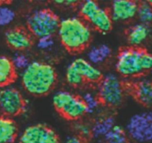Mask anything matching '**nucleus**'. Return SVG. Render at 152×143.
<instances>
[{"mask_svg": "<svg viewBox=\"0 0 152 143\" xmlns=\"http://www.w3.org/2000/svg\"><path fill=\"white\" fill-rule=\"evenodd\" d=\"M57 74L53 66L41 61H32L21 75L25 91L34 96L48 94L54 88Z\"/></svg>", "mask_w": 152, "mask_h": 143, "instance_id": "1", "label": "nucleus"}, {"mask_svg": "<svg viewBox=\"0 0 152 143\" xmlns=\"http://www.w3.org/2000/svg\"><path fill=\"white\" fill-rule=\"evenodd\" d=\"M57 34L62 46L71 53L83 52L92 38L90 25L79 17L61 20Z\"/></svg>", "mask_w": 152, "mask_h": 143, "instance_id": "2", "label": "nucleus"}, {"mask_svg": "<svg viewBox=\"0 0 152 143\" xmlns=\"http://www.w3.org/2000/svg\"><path fill=\"white\" fill-rule=\"evenodd\" d=\"M116 69L127 77H139L152 70V54L140 47L122 49L116 61Z\"/></svg>", "mask_w": 152, "mask_h": 143, "instance_id": "3", "label": "nucleus"}, {"mask_svg": "<svg viewBox=\"0 0 152 143\" xmlns=\"http://www.w3.org/2000/svg\"><path fill=\"white\" fill-rule=\"evenodd\" d=\"M61 20L56 13L48 8L36 10L27 18V28L34 37L53 36L59 30Z\"/></svg>", "mask_w": 152, "mask_h": 143, "instance_id": "4", "label": "nucleus"}, {"mask_svg": "<svg viewBox=\"0 0 152 143\" xmlns=\"http://www.w3.org/2000/svg\"><path fill=\"white\" fill-rule=\"evenodd\" d=\"M65 77L70 85L79 86L86 83H99L103 75L96 66L88 60L79 57L68 65Z\"/></svg>", "mask_w": 152, "mask_h": 143, "instance_id": "5", "label": "nucleus"}, {"mask_svg": "<svg viewBox=\"0 0 152 143\" xmlns=\"http://www.w3.org/2000/svg\"><path fill=\"white\" fill-rule=\"evenodd\" d=\"M52 101L58 113L68 120L77 121L87 113L82 97L68 91H58Z\"/></svg>", "mask_w": 152, "mask_h": 143, "instance_id": "6", "label": "nucleus"}, {"mask_svg": "<svg viewBox=\"0 0 152 143\" xmlns=\"http://www.w3.org/2000/svg\"><path fill=\"white\" fill-rule=\"evenodd\" d=\"M80 13L88 24L102 34H107L112 29L113 19L110 11L100 7L96 1H83L80 7Z\"/></svg>", "mask_w": 152, "mask_h": 143, "instance_id": "7", "label": "nucleus"}, {"mask_svg": "<svg viewBox=\"0 0 152 143\" xmlns=\"http://www.w3.org/2000/svg\"><path fill=\"white\" fill-rule=\"evenodd\" d=\"M125 86L123 82L113 73L104 75L99 83L98 98L102 104L108 107H117L123 101Z\"/></svg>", "mask_w": 152, "mask_h": 143, "instance_id": "8", "label": "nucleus"}, {"mask_svg": "<svg viewBox=\"0 0 152 143\" xmlns=\"http://www.w3.org/2000/svg\"><path fill=\"white\" fill-rule=\"evenodd\" d=\"M126 132L137 142H152V112H142L132 116L128 122Z\"/></svg>", "mask_w": 152, "mask_h": 143, "instance_id": "9", "label": "nucleus"}, {"mask_svg": "<svg viewBox=\"0 0 152 143\" xmlns=\"http://www.w3.org/2000/svg\"><path fill=\"white\" fill-rule=\"evenodd\" d=\"M27 102L20 91L13 86L0 89V112L13 118L22 114L26 110Z\"/></svg>", "mask_w": 152, "mask_h": 143, "instance_id": "10", "label": "nucleus"}, {"mask_svg": "<svg viewBox=\"0 0 152 143\" xmlns=\"http://www.w3.org/2000/svg\"><path fill=\"white\" fill-rule=\"evenodd\" d=\"M18 143H60L57 134L43 124L31 125L24 130Z\"/></svg>", "mask_w": 152, "mask_h": 143, "instance_id": "11", "label": "nucleus"}, {"mask_svg": "<svg viewBox=\"0 0 152 143\" xmlns=\"http://www.w3.org/2000/svg\"><path fill=\"white\" fill-rule=\"evenodd\" d=\"M4 39L9 47L18 52L28 49L33 44V35L28 28L22 26L9 28L4 34Z\"/></svg>", "mask_w": 152, "mask_h": 143, "instance_id": "12", "label": "nucleus"}, {"mask_svg": "<svg viewBox=\"0 0 152 143\" xmlns=\"http://www.w3.org/2000/svg\"><path fill=\"white\" fill-rule=\"evenodd\" d=\"M139 3L131 0L113 1L110 13L113 21H126L137 15Z\"/></svg>", "mask_w": 152, "mask_h": 143, "instance_id": "13", "label": "nucleus"}, {"mask_svg": "<svg viewBox=\"0 0 152 143\" xmlns=\"http://www.w3.org/2000/svg\"><path fill=\"white\" fill-rule=\"evenodd\" d=\"M129 90L135 99L144 106H152V80L140 79L129 86Z\"/></svg>", "mask_w": 152, "mask_h": 143, "instance_id": "14", "label": "nucleus"}, {"mask_svg": "<svg viewBox=\"0 0 152 143\" xmlns=\"http://www.w3.org/2000/svg\"><path fill=\"white\" fill-rule=\"evenodd\" d=\"M17 70L13 66L12 59L0 55V89L7 87L16 80Z\"/></svg>", "mask_w": 152, "mask_h": 143, "instance_id": "15", "label": "nucleus"}, {"mask_svg": "<svg viewBox=\"0 0 152 143\" xmlns=\"http://www.w3.org/2000/svg\"><path fill=\"white\" fill-rule=\"evenodd\" d=\"M18 136V128L12 118L0 115V143H14Z\"/></svg>", "mask_w": 152, "mask_h": 143, "instance_id": "16", "label": "nucleus"}, {"mask_svg": "<svg viewBox=\"0 0 152 143\" xmlns=\"http://www.w3.org/2000/svg\"><path fill=\"white\" fill-rule=\"evenodd\" d=\"M150 31L148 25L141 22L131 27L127 31V39L131 46L140 47L149 37Z\"/></svg>", "mask_w": 152, "mask_h": 143, "instance_id": "17", "label": "nucleus"}, {"mask_svg": "<svg viewBox=\"0 0 152 143\" xmlns=\"http://www.w3.org/2000/svg\"><path fill=\"white\" fill-rule=\"evenodd\" d=\"M111 55V49L106 44L94 46L88 52V60L93 65H99L105 62Z\"/></svg>", "mask_w": 152, "mask_h": 143, "instance_id": "18", "label": "nucleus"}, {"mask_svg": "<svg viewBox=\"0 0 152 143\" xmlns=\"http://www.w3.org/2000/svg\"><path fill=\"white\" fill-rule=\"evenodd\" d=\"M115 125V119L112 116L100 118L91 127L92 136L96 139L104 138Z\"/></svg>", "mask_w": 152, "mask_h": 143, "instance_id": "19", "label": "nucleus"}, {"mask_svg": "<svg viewBox=\"0 0 152 143\" xmlns=\"http://www.w3.org/2000/svg\"><path fill=\"white\" fill-rule=\"evenodd\" d=\"M103 139L105 143H128L127 132L120 125H115Z\"/></svg>", "mask_w": 152, "mask_h": 143, "instance_id": "20", "label": "nucleus"}, {"mask_svg": "<svg viewBox=\"0 0 152 143\" xmlns=\"http://www.w3.org/2000/svg\"><path fill=\"white\" fill-rule=\"evenodd\" d=\"M137 16L141 23L149 25L152 22V6L148 1L139 3Z\"/></svg>", "mask_w": 152, "mask_h": 143, "instance_id": "21", "label": "nucleus"}, {"mask_svg": "<svg viewBox=\"0 0 152 143\" xmlns=\"http://www.w3.org/2000/svg\"><path fill=\"white\" fill-rule=\"evenodd\" d=\"M84 104L86 105V110L88 114H93L99 108V104H101L97 95L90 92H87L83 94L82 96Z\"/></svg>", "mask_w": 152, "mask_h": 143, "instance_id": "22", "label": "nucleus"}, {"mask_svg": "<svg viewBox=\"0 0 152 143\" xmlns=\"http://www.w3.org/2000/svg\"><path fill=\"white\" fill-rule=\"evenodd\" d=\"M16 13L7 4L0 5V27L7 26L14 21Z\"/></svg>", "mask_w": 152, "mask_h": 143, "instance_id": "23", "label": "nucleus"}, {"mask_svg": "<svg viewBox=\"0 0 152 143\" xmlns=\"http://www.w3.org/2000/svg\"><path fill=\"white\" fill-rule=\"evenodd\" d=\"M12 62L16 70L23 72L31 64V61L28 56L22 53H16L12 58Z\"/></svg>", "mask_w": 152, "mask_h": 143, "instance_id": "24", "label": "nucleus"}, {"mask_svg": "<svg viewBox=\"0 0 152 143\" xmlns=\"http://www.w3.org/2000/svg\"><path fill=\"white\" fill-rule=\"evenodd\" d=\"M74 129L77 133V136L86 141H88L91 137H93L91 127L88 125L87 124L83 122H77L74 125Z\"/></svg>", "mask_w": 152, "mask_h": 143, "instance_id": "25", "label": "nucleus"}, {"mask_svg": "<svg viewBox=\"0 0 152 143\" xmlns=\"http://www.w3.org/2000/svg\"><path fill=\"white\" fill-rule=\"evenodd\" d=\"M55 44V40L53 36H45V37L38 38L37 46L40 50L48 51L51 49Z\"/></svg>", "mask_w": 152, "mask_h": 143, "instance_id": "26", "label": "nucleus"}, {"mask_svg": "<svg viewBox=\"0 0 152 143\" xmlns=\"http://www.w3.org/2000/svg\"><path fill=\"white\" fill-rule=\"evenodd\" d=\"M65 143H88V141L80 138L78 136H73L68 137L66 139Z\"/></svg>", "mask_w": 152, "mask_h": 143, "instance_id": "27", "label": "nucleus"}, {"mask_svg": "<svg viewBox=\"0 0 152 143\" xmlns=\"http://www.w3.org/2000/svg\"><path fill=\"white\" fill-rule=\"evenodd\" d=\"M56 4L61 6H65V7H71L75 4H77V1H74V0H62V1H55Z\"/></svg>", "mask_w": 152, "mask_h": 143, "instance_id": "28", "label": "nucleus"}, {"mask_svg": "<svg viewBox=\"0 0 152 143\" xmlns=\"http://www.w3.org/2000/svg\"><path fill=\"white\" fill-rule=\"evenodd\" d=\"M10 1H0V5H3V4H9Z\"/></svg>", "mask_w": 152, "mask_h": 143, "instance_id": "29", "label": "nucleus"}, {"mask_svg": "<svg viewBox=\"0 0 152 143\" xmlns=\"http://www.w3.org/2000/svg\"><path fill=\"white\" fill-rule=\"evenodd\" d=\"M148 2H149L150 4H151V5L152 6V1H148Z\"/></svg>", "mask_w": 152, "mask_h": 143, "instance_id": "30", "label": "nucleus"}, {"mask_svg": "<svg viewBox=\"0 0 152 143\" xmlns=\"http://www.w3.org/2000/svg\"><path fill=\"white\" fill-rule=\"evenodd\" d=\"M151 74H152V70H151Z\"/></svg>", "mask_w": 152, "mask_h": 143, "instance_id": "31", "label": "nucleus"}]
</instances>
